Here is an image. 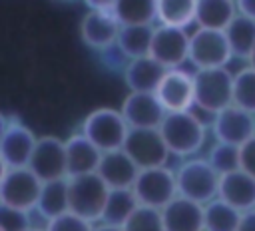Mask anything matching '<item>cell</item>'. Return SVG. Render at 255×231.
I'll list each match as a JSON object with an SVG mask.
<instances>
[{"label": "cell", "instance_id": "6da1fadb", "mask_svg": "<svg viewBox=\"0 0 255 231\" xmlns=\"http://www.w3.org/2000/svg\"><path fill=\"white\" fill-rule=\"evenodd\" d=\"M157 129L165 141L169 155L183 159L193 157L205 145V137H207L205 121L199 116H195L191 110L167 112Z\"/></svg>", "mask_w": 255, "mask_h": 231}, {"label": "cell", "instance_id": "7a4b0ae2", "mask_svg": "<svg viewBox=\"0 0 255 231\" xmlns=\"http://www.w3.org/2000/svg\"><path fill=\"white\" fill-rule=\"evenodd\" d=\"M233 74L223 68H201L193 72V108L215 116L219 110L231 106Z\"/></svg>", "mask_w": 255, "mask_h": 231}, {"label": "cell", "instance_id": "3957f363", "mask_svg": "<svg viewBox=\"0 0 255 231\" xmlns=\"http://www.w3.org/2000/svg\"><path fill=\"white\" fill-rule=\"evenodd\" d=\"M175 185L177 195L187 197L205 205L207 201L217 197L219 173L209 165L205 157H187L175 169Z\"/></svg>", "mask_w": 255, "mask_h": 231}, {"label": "cell", "instance_id": "277c9868", "mask_svg": "<svg viewBox=\"0 0 255 231\" xmlns=\"http://www.w3.org/2000/svg\"><path fill=\"white\" fill-rule=\"evenodd\" d=\"M108 193L110 187L98 173L68 177V211L92 223H100Z\"/></svg>", "mask_w": 255, "mask_h": 231}, {"label": "cell", "instance_id": "5b68a950", "mask_svg": "<svg viewBox=\"0 0 255 231\" xmlns=\"http://www.w3.org/2000/svg\"><path fill=\"white\" fill-rule=\"evenodd\" d=\"M128 123L116 108H96L92 110L84 121L80 131L104 153L112 149H120L128 135Z\"/></svg>", "mask_w": 255, "mask_h": 231}, {"label": "cell", "instance_id": "8992f818", "mask_svg": "<svg viewBox=\"0 0 255 231\" xmlns=\"http://www.w3.org/2000/svg\"><path fill=\"white\" fill-rule=\"evenodd\" d=\"M131 191L135 195L137 205L161 209L177 195L175 171L167 165L139 169L131 185Z\"/></svg>", "mask_w": 255, "mask_h": 231}, {"label": "cell", "instance_id": "52a82bcc", "mask_svg": "<svg viewBox=\"0 0 255 231\" xmlns=\"http://www.w3.org/2000/svg\"><path fill=\"white\" fill-rule=\"evenodd\" d=\"M231 58H233V54L229 50L223 30L197 28L193 34H189L187 62H191L195 66V70L223 68L231 62Z\"/></svg>", "mask_w": 255, "mask_h": 231}, {"label": "cell", "instance_id": "ba28073f", "mask_svg": "<svg viewBox=\"0 0 255 231\" xmlns=\"http://www.w3.org/2000/svg\"><path fill=\"white\" fill-rule=\"evenodd\" d=\"M122 149L131 157V161L139 169L167 165L169 159V151L157 127H129Z\"/></svg>", "mask_w": 255, "mask_h": 231}, {"label": "cell", "instance_id": "9c48e42d", "mask_svg": "<svg viewBox=\"0 0 255 231\" xmlns=\"http://www.w3.org/2000/svg\"><path fill=\"white\" fill-rule=\"evenodd\" d=\"M187 54H189V34L185 28L163 26V24L153 26L149 56L155 62H159L165 70L181 68L187 62Z\"/></svg>", "mask_w": 255, "mask_h": 231}, {"label": "cell", "instance_id": "30bf717a", "mask_svg": "<svg viewBox=\"0 0 255 231\" xmlns=\"http://www.w3.org/2000/svg\"><path fill=\"white\" fill-rule=\"evenodd\" d=\"M30 171L44 183L68 177L66 171V141L56 135H40L36 139L32 157L28 161Z\"/></svg>", "mask_w": 255, "mask_h": 231}, {"label": "cell", "instance_id": "8fae6325", "mask_svg": "<svg viewBox=\"0 0 255 231\" xmlns=\"http://www.w3.org/2000/svg\"><path fill=\"white\" fill-rule=\"evenodd\" d=\"M42 181L30 171V167H10L0 183V201L22 211H34Z\"/></svg>", "mask_w": 255, "mask_h": 231}, {"label": "cell", "instance_id": "7c38bea8", "mask_svg": "<svg viewBox=\"0 0 255 231\" xmlns=\"http://www.w3.org/2000/svg\"><path fill=\"white\" fill-rule=\"evenodd\" d=\"M211 131L215 141L241 147L247 139L255 135V117L253 114L231 104L213 116Z\"/></svg>", "mask_w": 255, "mask_h": 231}, {"label": "cell", "instance_id": "4fadbf2b", "mask_svg": "<svg viewBox=\"0 0 255 231\" xmlns=\"http://www.w3.org/2000/svg\"><path fill=\"white\" fill-rule=\"evenodd\" d=\"M153 94L165 114L187 112L193 108V74L185 72L183 68L165 70Z\"/></svg>", "mask_w": 255, "mask_h": 231}, {"label": "cell", "instance_id": "5bb4252c", "mask_svg": "<svg viewBox=\"0 0 255 231\" xmlns=\"http://www.w3.org/2000/svg\"><path fill=\"white\" fill-rule=\"evenodd\" d=\"M120 114L126 119L128 127H159L165 110L157 102L153 92H129L122 106Z\"/></svg>", "mask_w": 255, "mask_h": 231}, {"label": "cell", "instance_id": "9a60e30c", "mask_svg": "<svg viewBox=\"0 0 255 231\" xmlns=\"http://www.w3.org/2000/svg\"><path fill=\"white\" fill-rule=\"evenodd\" d=\"M118 32L120 22L112 14V10H88L80 22V38L94 52H102L114 46Z\"/></svg>", "mask_w": 255, "mask_h": 231}, {"label": "cell", "instance_id": "2e32d148", "mask_svg": "<svg viewBox=\"0 0 255 231\" xmlns=\"http://www.w3.org/2000/svg\"><path fill=\"white\" fill-rule=\"evenodd\" d=\"M36 139L38 137L28 125L18 119H10L0 139V155L4 157L8 167H26L32 157Z\"/></svg>", "mask_w": 255, "mask_h": 231}, {"label": "cell", "instance_id": "e0dca14e", "mask_svg": "<svg viewBox=\"0 0 255 231\" xmlns=\"http://www.w3.org/2000/svg\"><path fill=\"white\" fill-rule=\"evenodd\" d=\"M139 167L131 161V157L120 147L112 151H104L98 163L96 173L110 189H131Z\"/></svg>", "mask_w": 255, "mask_h": 231}, {"label": "cell", "instance_id": "ac0fdd59", "mask_svg": "<svg viewBox=\"0 0 255 231\" xmlns=\"http://www.w3.org/2000/svg\"><path fill=\"white\" fill-rule=\"evenodd\" d=\"M217 197L241 213L253 209L255 207V177H251L241 167L219 175Z\"/></svg>", "mask_w": 255, "mask_h": 231}, {"label": "cell", "instance_id": "d6986e66", "mask_svg": "<svg viewBox=\"0 0 255 231\" xmlns=\"http://www.w3.org/2000/svg\"><path fill=\"white\" fill-rule=\"evenodd\" d=\"M165 231H203V205L175 195L159 209Z\"/></svg>", "mask_w": 255, "mask_h": 231}, {"label": "cell", "instance_id": "ffe728a7", "mask_svg": "<svg viewBox=\"0 0 255 231\" xmlns=\"http://www.w3.org/2000/svg\"><path fill=\"white\" fill-rule=\"evenodd\" d=\"M64 141H66V171H68V177L96 173L102 151L82 131L72 133Z\"/></svg>", "mask_w": 255, "mask_h": 231}, {"label": "cell", "instance_id": "44dd1931", "mask_svg": "<svg viewBox=\"0 0 255 231\" xmlns=\"http://www.w3.org/2000/svg\"><path fill=\"white\" fill-rule=\"evenodd\" d=\"M163 74L165 68L147 54L141 58L128 60L124 68V82L129 92H155Z\"/></svg>", "mask_w": 255, "mask_h": 231}, {"label": "cell", "instance_id": "7402d4cb", "mask_svg": "<svg viewBox=\"0 0 255 231\" xmlns=\"http://www.w3.org/2000/svg\"><path fill=\"white\" fill-rule=\"evenodd\" d=\"M151 36H153V24H129V26H120L116 46L124 54L126 60L141 58L149 54L151 46Z\"/></svg>", "mask_w": 255, "mask_h": 231}, {"label": "cell", "instance_id": "603a6c76", "mask_svg": "<svg viewBox=\"0 0 255 231\" xmlns=\"http://www.w3.org/2000/svg\"><path fill=\"white\" fill-rule=\"evenodd\" d=\"M34 211L44 219V223L56 215L68 211V177L44 181Z\"/></svg>", "mask_w": 255, "mask_h": 231}, {"label": "cell", "instance_id": "cb8c5ba5", "mask_svg": "<svg viewBox=\"0 0 255 231\" xmlns=\"http://www.w3.org/2000/svg\"><path fill=\"white\" fill-rule=\"evenodd\" d=\"M237 16L235 0H197L195 24L197 28L225 30V26Z\"/></svg>", "mask_w": 255, "mask_h": 231}, {"label": "cell", "instance_id": "d4e9b609", "mask_svg": "<svg viewBox=\"0 0 255 231\" xmlns=\"http://www.w3.org/2000/svg\"><path fill=\"white\" fill-rule=\"evenodd\" d=\"M233 58L247 60L255 46V20L237 14L223 30Z\"/></svg>", "mask_w": 255, "mask_h": 231}, {"label": "cell", "instance_id": "484cf974", "mask_svg": "<svg viewBox=\"0 0 255 231\" xmlns=\"http://www.w3.org/2000/svg\"><path fill=\"white\" fill-rule=\"evenodd\" d=\"M195 8L197 0H155V22L187 30L195 24Z\"/></svg>", "mask_w": 255, "mask_h": 231}, {"label": "cell", "instance_id": "4316f807", "mask_svg": "<svg viewBox=\"0 0 255 231\" xmlns=\"http://www.w3.org/2000/svg\"><path fill=\"white\" fill-rule=\"evenodd\" d=\"M241 211L219 197L203 205V231H237Z\"/></svg>", "mask_w": 255, "mask_h": 231}, {"label": "cell", "instance_id": "83f0119b", "mask_svg": "<svg viewBox=\"0 0 255 231\" xmlns=\"http://www.w3.org/2000/svg\"><path fill=\"white\" fill-rule=\"evenodd\" d=\"M135 207H137V201L131 189H110L100 223L122 227Z\"/></svg>", "mask_w": 255, "mask_h": 231}, {"label": "cell", "instance_id": "f1b7e54d", "mask_svg": "<svg viewBox=\"0 0 255 231\" xmlns=\"http://www.w3.org/2000/svg\"><path fill=\"white\" fill-rule=\"evenodd\" d=\"M112 14L120 26L129 24H153L155 22V0H116Z\"/></svg>", "mask_w": 255, "mask_h": 231}, {"label": "cell", "instance_id": "f546056e", "mask_svg": "<svg viewBox=\"0 0 255 231\" xmlns=\"http://www.w3.org/2000/svg\"><path fill=\"white\" fill-rule=\"evenodd\" d=\"M233 106L255 116V68L249 64L233 74Z\"/></svg>", "mask_w": 255, "mask_h": 231}, {"label": "cell", "instance_id": "4dcf8cb0", "mask_svg": "<svg viewBox=\"0 0 255 231\" xmlns=\"http://www.w3.org/2000/svg\"><path fill=\"white\" fill-rule=\"evenodd\" d=\"M122 229L124 231H165L161 211L153 207H145V205H137L133 213L126 219Z\"/></svg>", "mask_w": 255, "mask_h": 231}, {"label": "cell", "instance_id": "1f68e13d", "mask_svg": "<svg viewBox=\"0 0 255 231\" xmlns=\"http://www.w3.org/2000/svg\"><path fill=\"white\" fill-rule=\"evenodd\" d=\"M209 165L219 173H229L233 169H239V147L235 145H229V143H221V141H215L211 145V149L207 151V157Z\"/></svg>", "mask_w": 255, "mask_h": 231}, {"label": "cell", "instance_id": "d6a6232c", "mask_svg": "<svg viewBox=\"0 0 255 231\" xmlns=\"http://www.w3.org/2000/svg\"><path fill=\"white\" fill-rule=\"evenodd\" d=\"M28 227H32L30 211H22L0 201V231H26Z\"/></svg>", "mask_w": 255, "mask_h": 231}, {"label": "cell", "instance_id": "836d02e7", "mask_svg": "<svg viewBox=\"0 0 255 231\" xmlns=\"http://www.w3.org/2000/svg\"><path fill=\"white\" fill-rule=\"evenodd\" d=\"M96 223L72 213V211H64L62 215H56L52 219H48L44 223L46 231H92Z\"/></svg>", "mask_w": 255, "mask_h": 231}, {"label": "cell", "instance_id": "e575fe53", "mask_svg": "<svg viewBox=\"0 0 255 231\" xmlns=\"http://www.w3.org/2000/svg\"><path fill=\"white\" fill-rule=\"evenodd\" d=\"M239 167L255 177V135L239 147Z\"/></svg>", "mask_w": 255, "mask_h": 231}, {"label": "cell", "instance_id": "d590c367", "mask_svg": "<svg viewBox=\"0 0 255 231\" xmlns=\"http://www.w3.org/2000/svg\"><path fill=\"white\" fill-rule=\"evenodd\" d=\"M237 231H255V207L249 211H243L239 217Z\"/></svg>", "mask_w": 255, "mask_h": 231}, {"label": "cell", "instance_id": "8d00e7d4", "mask_svg": "<svg viewBox=\"0 0 255 231\" xmlns=\"http://www.w3.org/2000/svg\"><path fill=\"white\" fill-rule=\"evenodd\" d=\"M235 6H237V14L255 20V0H235Z\"/></svg>", "mask_w": 255, "mask_h": 231}, {"label": "cell", "instance_id": "74e56055", "mask_svg": "<svg viewBox=\"0 0 255 231\" xmlns=\"http://www.w3.org/2000/svg\"><path fill=\"white\" fill-rule=\"evenodd\" d=\"M88 10H112L116 0H82Z\"/></svg>", "mask_w": 255, "mask_h": 231}, {"label": "cell", "instance_id": "f35d334b", "mask_svg": "<svg viewBox=\"0 0 255 231\" xmlns=\"http://www.w3.org/2000/svg\"><path fill=\"white\" fill-rule=\"evenodd\" d=\"M92 231H124V229L116 227V225H108V223H96Z\"/></svg>", "mask_w": 255, "mask_h": 231}, {"label": "cell", "instance_id": "ab89813d", "mask_svg": "<svg viewBox=\"0 0 255 231\" xmlns=\"http://www.w3.org/2000/svg\"><path fill=\"white\" fill-rule=\"evenodd\" d=\"M8 169H10V167H8V163H6V161H4V157L0 155V183L4 181V177H6Z\"/></svg>", "mask_w": 255, "mask_h": 231}, {"label": "cell", "instance_id": "60d3db41", "mask_svg": "<svg viewBox=\"0 0 255 231\" xmlns=\"http://www.w3.org/2000/svg\"><path fill=\"white\" fill-rule=\"evenodd\" d=\"M8 121H10V119L0 112V139H2V135H4V131H6V127H8Z\"/></svg>", "mask_w": 255, "mask_h": 231}, {"label": "cell", "instance_id": "b9f144b4", "mask_svg": "<svg viewBox=\"0 0 255 231\" xmlns=\"http://www.w3.org/2000/svg\"><path fill=\"white\" fill-rule=\"evenodd\" d=\"M247 64H249L251 68H255V46H253V50H251V54H249V58H247Z\"/></svg>", "mask_w": 255, "mask_h": 231}, {"label": "cell", "instance_id": "7bdbcfd3", "mask_svg": "<svg viewBox=\"0 0 255 231\" xmlns=\"http://www.w3.org/2000/svg\"><path fill=\"white\" fill-rule=\"evenodd\" d=\"M26 231H46L44 227H36V225H32V227H28Z\"/></svg>", "mask_w": 255, "mask_h": 231}, {"label": "cell", "instance_id": "ee69618b", "mask_svg": "<svg viewBox=\"0 0 255 231\" xmlns=\"http://www.w3.org/2000/svg\"><path fill=\"white\" fill-rule=\"evenodd\" d=\"M60 2H66V4H76V2H82V0H60Z\"/></svg>", "mask_w": 255, "mask_h": 231}, {"label": "cell", "instance_id": "f6af8a7d", "mask_svg": "<svg viewBox=\"0 0 255 231\" xmlns=\"http://www.w3.org/2000/svg\"><path fill=\"white\" fill-rule=\"evenodd\" d=\"M253 117H255V116H253Z\"/></svg>", "mask_w": 255, "mask_h": 231}]
</instances>
